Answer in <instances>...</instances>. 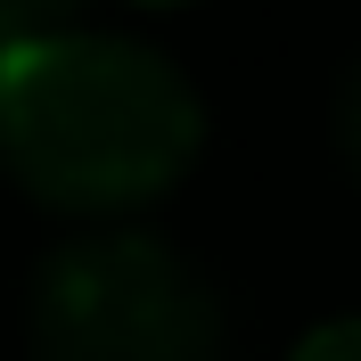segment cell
I'll use <instances>...</instances> for the list:
<instances>
[{
	"label": "cell",
	"instance_id": "277c9868",
	"mask_svg": "<svg viewBox=\"0 0 361 361\" xmlns=\"http://www.w3.org/2000/svg\"><path fill=\"white\" fill-rule=\"evenodd\" d=\"M295 361H361V320H320L312 337L295 345Z\"/></svg>",
	"mask_w": 361,
	"mask_h": 361
},
{
	"label": "cell",
	"instance_id": "7a4b0ae2",
	"mask_svg": "<svg viewBox=\"0 0 361 361\" xmlns=\"http://www.w3.org/2000/svg\"><path fill=\"white\" fill-rule=\"evenodd\" d=\"M33 361H222V304L164 238L107 230L33 271Z\"/></svg>",
	"mask_w": 361,
	"mask_h": 361
},
{
	"label": "cell",
	"instance_id": "3957f363",
	"mask_svg": "<svg viewBox=\"0 0 361 361\" xmlns=\"http://www.w3.org/2000/svg\"><path fill=\"white\" fill-rule=\"evenodd\" d=\"M74 8H82V0H0V49L42 42V33H66Z\"/></svg>",
	"mask_w": 361,
	"mask_h": 361
},
{
	"label": "cell",
	"instance_id": "6da1fadb",
	"mask_svg": "<svg viewBox=\"0 0 361 361\" xmlns=\"http://www.w3.org/2000/svg\"><path fill=\"white\" fill-rule=\"evenodd\" d=\"M197 90L140 42L42 33L0 49V157L42 205L132 214L197 164Z\"/></svg>",
	"mask_w": 361,
	"mask_h": 361
},
{
	"label": "cell",
	"instance_id": "5b68a950",
	"mask_svg": "<svg viewBox=\"0 0 361 361\" xmlns=\"http://www.w3.org/2000/svg\"><path fill=\"white\" fill-rule=\"evenodd\" d=\"M345 140H353V157H361V82H353V115H345Z\"/></svg>",
	"mask_w": 361,
	"mask_h": 361
}]
</instances>
